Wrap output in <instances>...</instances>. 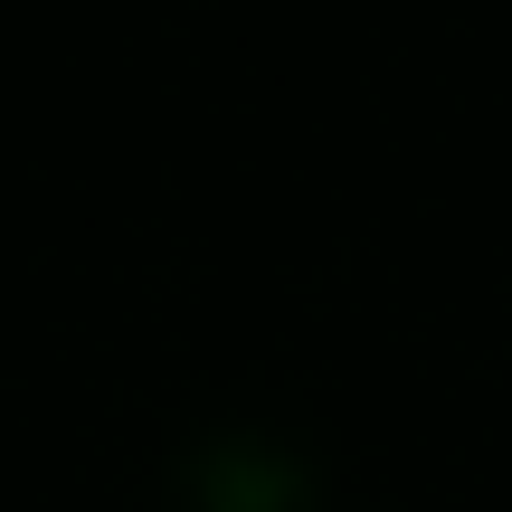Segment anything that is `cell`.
I'll return each mask as SVG.
<instances>
[{
  "mask_svg": "<svg viewBox=\"0 0 512 512\" xmlns=\"http://www.w3.org/2000/svg\"><path fill=\"white\" fill-rule=\"evenodd\" d=\"M171 512H313V465L256 427H228L181 465Z\"/></svg>",
  "mask_w": 512,
  "mask_h": 512,
  "instance_id": "obj_1",
  "label": "cell"
}]
</instances>
